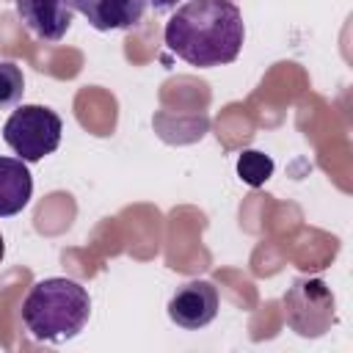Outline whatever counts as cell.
Returning a JSON list of instances; mask_svg holds the SVG:
<instances>
[{
	"instance_id": "11",
	"label": "cell",
	"mask_w": 353,
	"mask_h": 353,
	"mask_svg": "<svg viewBox=\"0 0 353 353\" xmlns=\"http://www.w3.org/2000/svg\"><path fill=\"white\" fill-rule=\"evenodd\" d=\"M179 0H146V6H152L154 11H168V8H174Z\"/></svg>"
},
{
	"instance_id": "10",
	"label": "cell",
	"mask_w": 353,
	"mask_h": 353,
	"mask_svg": "<svg viewBox=\"0 0 353 353\" xmlns=\"http://www.w3.org/2000/svg\"><path fill=\"white\" fill-rule=\"evenodd\" d=\"M25 74L14 61H0V110H11L22 102Z\"/></svg>"
},
{
	"instance_id": "3",
	"label": "cell",
	"mask_w": 353,
	"mask_h": 353,
	"mask_svg": "<svg viewBox=\"0 0 353 353\" xmlns=\"http://www.w3.org/2000/svg\"><path fill=\"white\" fill-rule=\"evenodd\" d=\"M61 116L44 105H19L3 124V141L25 163H39L61 143Z\"/></svg>"
},
{
	"instance_id": "8",
	"label": "cell",
	"mask_w": 353,
	"mask_h": 353,
	"mask_svg": "<svg viewBox=\"0 0 353 353\" xmlns=\"http://www.w3.org/2000/svg\"><path fill=\"white\" fill-rule=\"evenodd\" d=\"M33 196V176L19 157H0V218H11L28 207Z\"/></svg>"
},
{
	"instance_id": "9",
	"label": "cell",
	"mask_w": 353,
	"mask_h": 353,
	"mask_svg": "<svg viewBox=\"0 0 353 353\" xmlns=\"http://www.w3.org/2000/svg\"><path fill=\"white\" fill-rule=\"evenodd\" d=\"M270 174H273V160L268 154H262L256 149H248V152L240 154V160H237V176L245 185L259 188V185H265L270 179Z\"/></svg>"
},
{
	"instance_id": "5",
	"label": "cell",
	"mask_w": 353,
	"mask_h": 353,
	"mask_svg": "<svg viewBox=\"0 0 353 353\" xmlns=\"http://www.w3.org/2000/svg\"><path fill=\"white\" fill-rule=\"evenodd\" d=\"M218 306H221V301H218L215 284L207 279H196V281L182 284L171 295L168 317H171V323H176L185 331H199L215 320Z\"/></svg>"
},
{
	"instance_id": "4",
	"label": "cell",
	"mask_w": 353,
	"mask_h": 353,
	"mask_svg": "<svg viewBox=\"0 0 353 353\" xmlns=\"http://www.w3.org/2000/svg\"><path fill=\"white\" fill-rule=\"evenodd\" d=\"M284 309L301 336H320L334 323V295L323 279H298L284 295Z\"/></svg>"
},
{
	"instance_id": "12",
	"label": "cell",
	"mask_w": 353,
	"mask_h": 353,
	"mask_svg": "<svg viewBox=\"0 0 353 353\" xmlns=\"http://www.w3.org/2000/svg\"><path fill=\"white\" fill-rule=\"evenodd\" d=\"M3 256H6V240H3V234H0V262H3Z\"/></svg>"
},
{
	"instance_id": "6",
	"label": "cell",
	"mask_w": 353,
	"mask_h": 353,
	"mask_svg": "<svg viewBox=\"0 0 353 353\" xmlns=\"http://www.w3.org/2000/svg\"><path fill=\"white\" fill-rule=\"evenodd\" d=\"M17 14L39 41L55 44L69 33L74 6L72 0H17Z\"/></svg>"
},
{
	"instance_id": "7",
	"label": "cell",
	"mask_w": 353,
	"mask_h": 353,
	"mask_svg": "<svg viewBox=\"0 0 353 353\" xmlns=\"http://www.w3.org/2000/svg\"><path fill=\"white\" fill-rule=\"evenodd\" d=\"M94 30H130L146 14V0H72Z\"/></svg>"
},
{
	"instance_id": "2",
	"label": "cell",
	"mask_w": 353,
	"mask_h": 353,
	"mask_svg": "<svg viewBox=\"0 0 353 353\" xmlns=\"http://www.w3.org/2000/svg\"><path fill=\"white\" fill-rule=\"evenodd\" d=\"M91 317L88 290L63 276L36 281L22 301V323L39 342L74 339Z\"/></svg>"
},
{
	"instance_id": "1",
	"label": "cell",
	"mask_w": 353,
	"mask_h": 353,
	"mask_svg": "<svg viewBox=\"0 0 353 353\" xmlns=\"http://www.w3.org/2000/svg\"><path fill=\"white\" fill-rule=\"evenodd\" d=\"M163 39L185 63L212 69L232 63L240 55L245 25L232 0H188L165 22Z\"/></svg>"
}]
</instances>
